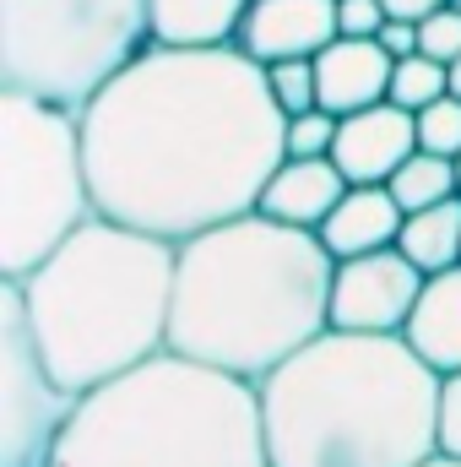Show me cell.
Wrapping results in <instances>:
<instances>
[{
    "instance_id": "cell-1",
    "label": "cell",
    "mask_w": 461,
    "mask_h": 467,
    "mask_svg": "<svg viewBox=\"0 0 461 467\" xmlns=\"http://www.w3.org/2000/svg\"><path fill=\"white\" fill-rule=\"evenodd\" d=\"M82 147L98 213L179 244L261 207L288 115L239 44H152L82 109Z\"/></svg>"
},
{
    "instance_id": "cell-2",
    "label": "cell",
    "mask_w": 461,
    "mask_h": 467,
    "mask_svg": "<svg viewBox=\"0 0 461 467\" xmlns=\"http://www.w3.org/2000/svg\"><path fill=\"white\" fill-rule=\"evenodd\" d=\"M337 255L315 229H293L255 213L179 239L169 348L266 380L282 358L332 327Z\"/></svg>"
},
{
    "instance_id": "cell-3",
    "label": "cell",
    "mask_w": 461,
    "mask_h": 467,
    "mask_svg": "<svg viewBox=\"0 0 461 467\" xmlns=\"http://www.w3.org/2000/svg\"><path fill=\"white\" fill-rule=\"evenodd\" d=\"M271 467H413L440 451V369L402 332L326 327L261 380Z\"/></svg>"
},
{
    "instance_id": "cell-4",
    "label": "cell",
    "mask_w": 461,
    "mask_h": 467,
    "mask_svg": "<svg viewBox=\"0 0 461 467\" xmlns=\"http://www.w3.org/2000/svg\"><path fill=\"white\" fill-rule=\"evenodd\" d=\"M174 266V239L98 213L27 277H11L49 375L82 397L169 348Z\"/></svg>"
},
{
    "instance_id": "cell-5",
    "label": "cell",
    "mask_w": 461,
    "mask_h": 467,
    "mask_svg": "<svg viewBox=\"0 0 461 467\" xmlns=\"http://www.w3.org/2000/svg\"><path fill=\"white\" fill-rule=\"evenodd\" d=\"M44 467H271L261 386L163 348L82 391Z\"/></svg>"
},
{
    "instance_id": "cell-6",
    "label": "cell",
    "mask_w": 461,
    "mask_h": 467,
    "mask_svg": "<svg viewBox=\"0 0 461 467\" xmlns=\"http://www.w3.org/2000/svg\"><path fill=\"white\" fill-rule=\"evenodd\" d=\"M87 218H98V196L82 109L0 88V277H27Z\"/></svg>"
},
{
    "instance_id": "cell-7",
    "label": "cell",
    "mask_w": 461,
    "mask_h": 467,
    "mask_svg": "<svg viewBox=\"0 0 461 467\" xmlns=\"http://www.w3.org/2000/svg\"><path fill=\"white\" fill-rule=\"evenodd\" d=\"M152 49V0H0V88L87 109Z\"/></svg>"
},
{
    "instance_id": "cell-8",
    "label": "cell",
    "mask_w": 461,
    "mask_h": 467,
    "mask_svg": "<svg viewBox=\"0 0 461 467\" xmlns=\"http://www.w3.org/2000/svg\"><path fill=\"white\" fill-rule=\"evenodd\" d=\"M71 413L77 391L49 375L16 283L0 277V467H44Z\"/></svg>"
},
{
    "instance_id": "cell-9",
    "label": "cell",
    "mask_w": 461,
    "mask_h": 467,
    "mask_svg": "<svg viewBox=\"0 0 461 467\" xmlns=\"http://www.w3.org/2000/svg\"><path fill=\"white\" fill-rule=\"evenodd\" d=\"M429 272H418L396 244L347 255L332 277V327L343 332H402Z\"/></svg>"
},
{
    "instance_id": "cell-10",
    "label": "cell",
    "mask_w": 461,
    "mask_h": 467,
    "mask_svg": "<svg viewBox=\"0 0 461 467\" xmlns=\"http://www.w3.org/2000/svg\"><path fill=\"white\" fill-rule=\"evenodd\" d=\"M413 152H418V115L391 104V99L343 115L337 147H332V158L347 174V185H385Z\"/></svg>"
},
{
    "instance_id": "cell-11",
    "label": "cell",
    "mask_w": 461,
    "mask_h": 467,
    "mask_svg": "<svg viewBox=\"0 0 461 467\" xmlns=\"http://www.w3.org/2000/svg\"><path fill=\"white\" fill-rule=\"evenodd\" d=\"M337 33H343L337 27V0H250L233 44L250 60L271 66V60L321 55Z\"/></svg>"
},
{
    "instance_id": "cell-12",
    "label": "cell",
    "mask_w": 461,
    "mask_h": 467,
    "mask_svg": "<svg viewBox=\"0 0 461 467\" xmlns=\"http://www.w3.org/2000/svg\"><path fill=\"white\" fill-rule=\"evenodd\" d=\"M315 71H321V104L332 115H353V109H369V104L391 99L396 55L380 38H347V33H337L315 55Z\"/></svg>"
},
{
    "instance_id": "cell-13",
    "label": "cell",
    "mask_w": 461,
    "mask_h": 467,
    "mask_svg": "<svg viewBox=\"0 0 461 467\" xmlns=\"http://www.w3.org/2000/svg\"><path fill=\"white\" fill-rule=\"evenodd\" d=\"M347 174L337 169V158H282L261 191V213L293 229H321L332 218V207L343 202Z\"/></svg>"
},
{
    "instance_id": "cell-14",
    "label": "cell",
    "mask_w": 461,
    "mask_h": 467,
    "mask_svg": "<svg viewBox=\"0 0 461 467\" xmlns=\"http://www.w3.org/2000/svg\"><path fill=\"white\" fill-rule=\"evenodd\" d=\"M402 218H407V207L391 196V185H347L343 202L332 207V218L315 234L326 239V250L337 261H347V255H369V250L396 244Z\"/></svg>"
},
{
    "instance_id": "cell-15",
    "label": "cell",
    "mask_w": 461,
    "mask_h": 467,
    "mask_svg": "<svg viewBox=\"0 0 461 467\" xmlns=\"http://www.w3.org/2000/svg\"><path fill=\"white\" fill-rule=\"evenodd\" d=\"M402 337L418 348V358H429L440 375L461 369V261L424 283V294H418Z\"/></svg>"
},
{
    "instance_id": "cell-16",
    "label": "cell",
    "mask_w": 461,
    "mask_h": 467,
    "mask_svg": "<svg viewBox=\"0 0 461 467\" xmlns=\"http://www.w3.org/2000/svg\"><path fill=\"white\" fill-rule=\"evenodd\" d=\"M250 0H152V44L169 49H223L239 38Z\"/></svg>"
},
{
    "instance_id": "cell-17",
    "label": "cell",
    "mask_w": 461,
    "mask_h": 467,
    "mask_svg": "<svg viewBox=\"0 0 461 467\" xmlns=\"http://www.w3.org/2000/svg\"><path fill=\"white\" fill-rule=\"evenodd\" d=\"M396 250L418 266V272H446L461 261V196H446L435 207H418L402 218V234H396Z\"/></svg>"
},
{
    "instance_id": "cell-18",
    "label": "cell",
    "mask_w": 461,
    "mask_h": 467,
    "mask_svg": "<svg viewBox=\"0 0 461 467\" xmlns=\"http://www.w3.org/2000/svg\"><path fill=\"white\" fill-rule=\"evenodd\" d=\"M391 196L407 207V213H418V207H435V202H446V196H461V174H456V158H446V152H429V147H418L391 180Z\"/></svg>"
},
{
    "instance_id": "cell-19",
    "label": "cell",
    "mask_w": 461,
    "mask_h": 467,
    "mask_svg": "<svg viewBox=\"0 0 461 467\" xmlns=\"http://www.w3.org/2000/svg\"><path fill=\"white\" fill-rule=\"evenodd\" d=\"M451 93V66L446 60H435V55H407V60H396V71H391V104H402V109H429L435 99H446Z\"/></svg>"
},
{
    "instance_id": "cell-20",
    "label": "cell",
    "mask_w": 461,
    "mask_h": 467,
    "mask_svg": "<svg viewBox=\"0 0 461 467\" xmlns=\"http://www.w3.org/2000/svg\"><path fill=\"white\" fill-rule=\"evenodd\" d=\"M266 82H271V99L282 115H304L321 104V71H315V55H299V60H271L266 66Z\"/></svg>"
},
{
    "instance_id": "cell-21",
    "label": "cell",
    "mask_w": 461,
    "mask_h": 467,
    "mask_svg": "<svg viewBox=\"0 0 461 467\" xmlns=\"http://www.w3.org/2000/svg\"><path fill=\"white\" fill-rule=\"evenodd\" d=\"M337 125H343V115H332L326 104H315L304 115H288V152L293 158H332Z\"/></svg>"
},
{
    "instance_id": "cell-22",
    "label": "cell",
    "mask_w": 461,
    "mask_h": 467,
    "mask_svg": "<svg viewBox=\"0 0 461 467\" xmlns=\"http://www.w3.org/2000/svg\"><path fill=\"white\" fill-rule=\"evenodd\" d=\"M418 147L446 152V158H461V99L456 93H446V99H435L429 109H418Z\"/></svg>"
},
{
    "instance_id": "cell-23",
    "label": "cell",
    "mask_w": 461,
    "mask_h": 467,
    "mask_svg": "<svg viewBox=\"0 0 461 467\" xmlns=\"http://www.w3.org/2000/svg\"><path fill=\"white\" fill-rule=\"evenodd\" d=\"M418 49L435 55V60H446V66H456L461 60V5L456 0L418 22Z\"/></svg>"
},
{
    "instance_id": "cell-24",
    "label": "cell",
    "mask_w": 461,
    "mask_h": 467,
    "mask_svg": "<svg viewBox=\"0 0 461 467\" xmlns=\"http://www.w3.org/2000/svg\"><path fill=\"white\" fill-rule=\"evenodd\" d=\"M385 22H391L385 0H337V27L347 38H380Z\"/></svg>"
},
{
    "instance_id": "cell-25",
    "label": "cell",
    "mask_w": 461,
    "mask_h": 467,
    "mask_svg": "<svg viewBox=\"0 0 461 467\" xmlns=\"http://www.w3.org/2000/svg\"><path fill=\"white\" fill-rule=\"evenodd\" d=\"M440 451L461 457V369L440 375Z\"/></svg>"
},
{
    "instance_id": "cell-26",
    "label": "cell",
    "mask_w": 461,
    "mask_h": 467,
    "mask_svg": "<svg viewBox=\"0 0 461 467\" xmlns=\"http://www.w3.org/2000/svg\"><path fill=\"white\" fill-rule=\"evenodd\" d=\"M380 44L396 55V60H407V55H418V22H407V16H391L385 27H380Z\"/></svg>"
},
{
    "instance_id": "cell-27",
    "label": "cell",
    "mask_w": 461,
    "mask_h": 467,
    "mask_svg": "<svg viewBox=\"0 0 461 467\" xmlns=\"http://www.w3.org/2000/svg\"><path fill=\"white\" fill-rule=\"evenodd\" d=\"M440 5H451V0H385V11H391V16H407V22H424V16H435Z\"/></svg>"
},
{
    "instance_id": "cell-28",
    "label": "cell",
    "mask_w": 461,
    "mask_h": 467,
    "mask_svg": "<svg viewBox=\"0 0 461 467\" xmlns=\"http://www.w3.org/2000/svg\"><path fill=\"white\" fill-rule=\"evenodd\" d=\"M413 467H461V457L456 451H429L424 462H413Z\"/></svg>"
},
{
    "instance_id": "cell-29",
    "label": "cell",
    "mask_w": 461,
    "mask_h": 467,
    "mask_svg": "<svg viewBox=\"0 0 461 467\" xmlns=\"http://www.w3.org/2000/svg\"><path fill=\"white\" fill-rule=\"evenodd\" d=\"M451 93H456V99H461V60H456V66H451Z\"/></svg>"
},
{
    "instance_id": "cell-30",
    "label": "cell",
    "mask_w": 461,
    "mask_h": 467,
    "mask_svg": "<svg viewBox=\"0 0 461 467\" xmlns=\"http://www.w3.org/2000/svg\"><path fill=\"white\" fill-rule=\"evenodd\" d=\"M456 174H461V158H456Z\"/></svg>"
},
{
    "instance_id": "cell-31",
    "label": "cell",
    "mask_w": 461,
    "mask_h": 467,
    "mask_svg": "<svg viewBox=\"0 0 461 467\" xmlns=\"http://www.w3.org/2000/svg\"><path fill=\"white\" fill-rule=\"evenodd\" d=\"M456 5H461V0H456Z\"/></svg>"
}]
</instances>
